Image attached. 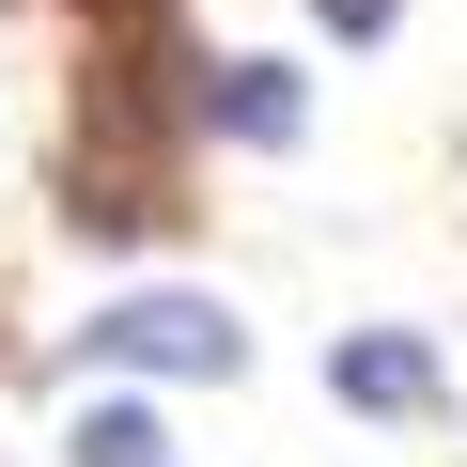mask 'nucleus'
<instances>
[{"label": "nucleus", "mask_w": 467, "mask_h": 467, "mask_svg": "<svg viewBox=\"0 0 467 467\" xmlns=\"http://www.w3.org/2000/svg\"><path fill=\"white\" fill-rule=\"evenodd\" d=\"M94 358H125V374H234L250 327H234L218 296H109L94 312Z\"/></svg>", "instance_id": "1"}, {"label": "nucleus", "mask_w": 467, "mask_h": 467, "mask_svg": "<svg viewBox=\"0 0 467 467\" xmlns=\"http://www.w3.org/2000/svg\"><path fill=\"white\" fill-rule=\"evenodd\" d=\"M327 389H343V405H374V420H405V405H436V343L358 327V343H327Z\"/></svg>", "instance_id": "2"}, {"label": "nucleus", "mask_w": 467, "mask_h": 467, "mask_svg": "<svg viewBox=\"0 0 467 467\" xmlns=\"http://www.w3.org/2000/svg\"><path fill=\"white\" fill-rule=\"evenodd\" d=\"M202 125L250 140V156H281V140H296V63H218V78H202Z\"/></svg>", "instance_id": "3"}, {"label": "nucleus", "mask_w": 467, "mask_h": 467, "mask_svg": "<svg viewBox=\"0 0 467 467\" xmlns=\"http://www.w3.org/2000/svg\"><path fill=\"white\" fill-rule=\"evenodd\" d=\"M63 467H171V436H156V405H78Z\"/></svg>", "instance_id": "4"}, {"label": "nucleus", "mask_w": 467, "mask_h": 467, "mask_svg": "<svg viewBox=\"0 0 467 467\" xmlns=\"http://www.w3.org/2000/svg\"><path fill=\"white\" fill-rule=\"evenodd\" d=\"M312 16H327V32H358V47H374V32H389V16H405V0H312Z\"/></svg>", "instance_id": "5"}]
</instances>
